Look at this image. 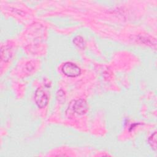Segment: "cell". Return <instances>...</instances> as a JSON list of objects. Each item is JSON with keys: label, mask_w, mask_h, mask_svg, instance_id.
Segmentation results:
<instances>
[{"label": "cell", "mask_w": 157, "mask_h": 157, "mask_svg": "<svg viewBox=\"0 0 157 157\" xmlns=\"http://www.w3.org/2000/svg\"><path fill=\"white\" fill-rule=\"evenodd\" d=\"M63 73L69 77H76L81 74L80 68L71 62L65 63L61 68Z\"/></svg>", "instance_id": "6da1fadb"}, {"label": "cell", "mask_w": 157, "mask_h": 157, "mask_svg": "<svg viewBox=\"0 0 157 157\" xmlns=\"http://www.w3.org/2000/svg\"><path fill=\"white\" fill-rule=\"evenodd\" d=\"M34 99L36 104L39 108L45 107L48 102V98L47 94L41 88H38L36 91Z\"/></svg>", "instance_id": "7a4b0ae2"}, {"label": "cell", "mask_w": 157, "mask_h": 157, "mask_svg": "<svg viewBox=\"0 0 157 157\" xmlns=\"http://www.w3.org/2000/svg\"><path fill=\"white\" fill-rule=\"evenodd\" d=\"M73 110L78 115L85 114L88 110V105L85 100L80 99L74 102L73 106Z\"/></svg>", "instance_id": "3957f363"}, {"label": "cell", "mask_w": 157, "mask_h": 157, "mask_svg": "<svg viewBox=\"0 0 157 157\" xmlns=\"http://www.w3.org/2000/svg\"><path fill=\"white\" fill-rule=\"evenodd\" d=\"M73 43L80 48H83L85 45V42L83 38L80 36H77L74 38Z\"/></svg>", "instance_id": "277c9868"}, {"label": "cell", "mask_w": 157, "mask_h": 157, "mask_svg": "<svg viewBox=\"0 0 157 157\" xmlns=\"http://www.w3.org/2000/svg\"><path fill=\"white\" fill-rule=\"evenodd\" d=\"M148 142L150 147L154 150L156 149V132L155 131L148 139Z\"/></svg>", "instance_id": "5b68a950"}]
</instances>
